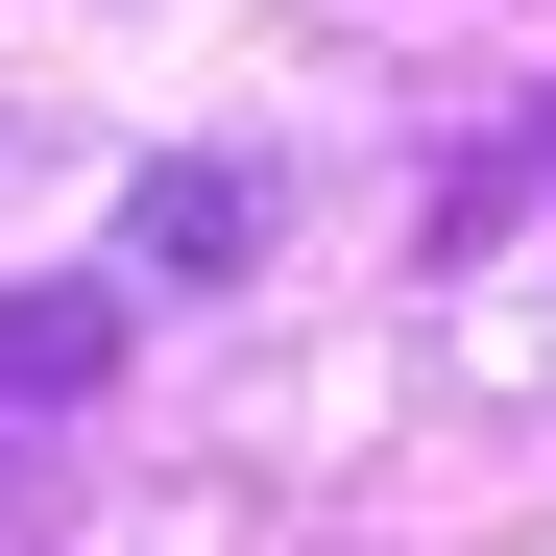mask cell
<instances>
[{
  "label": "cell",
  "mask_w": 556,
  "mask_h": 556,
  "mask_svg": "<svg viewBox=\"0 0 556 556\" xmlns=\"http://www.w3.org/2000/svg\"><path fill=\"white\" fill-rule=\"evenodd\" d=\"M122 363V291H0V412H73Z\"/></svg>",
  "instance_id": "2"
},
{
  "label": "cell",
  "mask_w": 556,
  "mask_h": 556,
  "mask_svg": "<svg viewBox=\"0 0 556 556\" xmlns=\"http://www.w3.org/2000/svg\"><path fill=\"white\" fill-rule=\"evenodd\" d=\"M122 242L169 266V291H218V266L266 242V169H218V146H194V169H146V218H122Z\"/></svg>",
  "instance_id": "1"
}]
</instances>
